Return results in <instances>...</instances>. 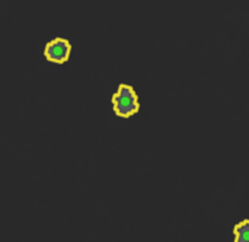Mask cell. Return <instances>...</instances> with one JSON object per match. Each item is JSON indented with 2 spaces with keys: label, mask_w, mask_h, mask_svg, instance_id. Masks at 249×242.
<instances>
[{
  "label": "cell",
  "mask_w": 249,
  "mask_h": 242,
  "mask_svg": "<svg viewBox=\"0 0 249 242\" xmlns=\"http://www.w3.org/2000/svg\"><path fill=\"white\" fill-rule=\"evenodd\" d=\"M112 107H114V112L120 117L128 118L134 115L139 111L140 104H139V96L133 89V86L121 83L112 96Z\"/></svg>",
  "instance_id": "obj_1"
},
{
  "label": "cell",
  "mask_w": 249,
  "mask_h": 242,
  "mask_svg": "<svg viewBox=\"0 0 249 242\" xmlns=\"http://www.w3.org/2000/svg\"><path fill=\"white\" fill-rule=\"evenodd\" d=\"M71 53V45L66 38H54L45 45L44 56L48 61L55 64H63L69 60Z\"/></svg>",
  "instance_id": "obj_2"
},
{
  "label": "cell",
  "mask_w": 249,
  "mask_h": 242,
  "mask_svg": "<svg viewBox=\"0 0 249 242\" xmlns=\"http://www.w3.org/2000/svg\"><path fill=\"white\" fill-rule=\"evenodd\" d=\"M235 241L249 242V221H242L235 226Z\"/></svg>",
  "instance_id": "obj_3"
}]
</instances>
